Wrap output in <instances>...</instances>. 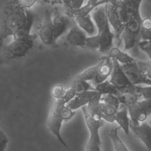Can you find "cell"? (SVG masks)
Masks as SVG:
<instances>
[{
  "mask_svg": "<svg viewBox=\"0 0 151 151\" xmlns=\"http://www.w3.org/2000/svg\"><path fill=\"white\" fill-rule=\"evenodd\" d=\"M32 12L25 8L19 0H11L5 6L0 22V46L3 41L15 34L32 25Z\"/></svg>",
  "mask_w": 151,
  "mask_h": 151,
  "instance_id": "1",
  "label": "cell"
},
{
  "mask_svg": "<svg viewBox=\"0 0 151 151\" xmlns=\"http://www.w3.org/2000/svg\"><path fill=\"white\" fill-rule=\"evenodd\" d=\"M76 95L75 91L70 87L65 91L61 98L55 99L50 109L47 120V126L50 132L65 147L67 145L61 134V129L63 122L69 120L76 113L75 111L66 106Z\"/></svg>",
  "mask_w": 151,
  "mask_h": 151,
  "instance_id": "2",
  "label": "cell"
},
{
  "mask_svg": "<svg viewBox=\"0 0 151 151\" xmlns=\"http://www.w3.org/2000/svg\"><path fill=\"white\" fill-rule=\"evenodd\" d=\"M31 27L18 32L12 35V40L8 43H3L0 47L2 49L4 57L7 60L20 58L25 57L32 48L35 36L31 34Z\"/></svg>",
  "mask_w": 151,
  "mask_h": 151,
  "instance_id": "3",
  "label": "cell"
},
{
  "mask_svg": "<svg viewBox=\"0 0 151 151\" xmlns=\"http://www.w3.org/2000/svg\"><path fill=\"white\" fill-rule=\"evenodd\" d=\"M92 18L95 24L101 52H107L112 48L114 34L111 32L109 22L105 4L96 7L92 13Z\"/></svg>",
  "mask_w": 151,
  "mask_h": 151,
  "instance_id": "4",
  "label": "cell"
},
{
  "mask_svg": "<svg viewBox=\"0 0 151 151\" xmlns=\"http://www.w3.org/2000/svg\"><path fill=\"white\" fill-rule=\"evenodd\" d=\"M82 113L87 127L89 132V137L85 146L84 151H101V141L99 129L104 125V120L96 121L88 114L86 106L81 107Z\"/></svg>",
  "mask_w": 151,
  "mask_h": 151,
  "instance_id": "5",
  "label": "cell"
},
{
  "mask_svg": "<svg viewBox=\"0 0 151 151\" xmlns=\"http://www.w3.org/2000/svg\"><path fill=\"white\" fill-rule=\"evenodd\" d=\"M112 61L113 70L110 76L109 81L120 93H130L140 96L138 92V86L133 85L124 73L121 64L114 58H112Z\"/></svg>",
  "mask_w": 151,
  "mask_h": 151,
  "instance_id": "6",
  "label": "cell"
},
{
  "mask_svg": "<svg viewBox=\"0 0 151 151\" xmlns=\"http://www.w3.org/2000/svg\"><path fill=\"white\" fill-rule=\"evenodd\" d=\"M126 107L128 109L130 123L137 124L146 121L151 115V98L138 100L134 104Z\"/></svg>",
  "mask_w": 151,
  "mask_h": 151,
  "instance_id": "7",
  "label": "cell"
},
{
  "mask_svg": "<svg viewBox=\"0 0 151 151\" xmlns=\"http://www.w3.org/2000/svg\"><path fill=\"white\" fill-rule=\"evenodd\" d=\"M136 61L137 60L130 63L121 64L124 73L133 85L139 86L140 84H145L151 86V80L140 70L137 64Z\"/></svg>",
  "mask_w": 151,
  "mask_h": 151,
  "instance_id": "8",
  "label": "cell"
},
{
  "mask_svg": "<svg viewBox=\"0 0 151 151\" xmlns=\"http://www.w3.org/2000/svg\"><path fill=\"white\" fill-rule=\"evenodd\" d=\"M105 6L109 22L114 31L116 37L119 38L124 30L125 24L120 19L117 6V0H109L105 4Z\"/></svg>",
  "mask_w": 151,
  "mask_h": 151,
  "instance_id": "9",
  "label": "cell"
},
{
  "mask_svg": "<svg viewBox=\"0 0 151 151\" xmlns=\"http://www.w3.org/2000/svg\"><path fill=\"white\" fill-rule=\"evenodd\" d=\"M39 36L41 42L46 45H51L55 42L54 40L52 12L48 9L45 11L44 18L40 29Z\"/></svg>",
  "mask_w": 151,
  "mask_h": 151,
  "instance_id": "10",
  "label": "cell"
},
{
  "mask_svg": "<svg viewBox=\"0 0 151 151\" xmlns=\"http://www.w3.org/2000/svg\"><path fill=\"white\" fill-rule=\"evenodd\" d=\"M130 129L147 150H151V124L146 121L137 124L130 123Z\"/></svg>",
  "mask_w": 151,
  "mask_h": 151,
  "instance_id": "11",
  "label": "cell"
},
{
  "mask_svg": "<svg viewBox=\"0 0 151 151\" xmlns=\"http://www.w3.org/2000/svg\"><path fill=\"white\" fill-rule=\"evenodd\" d=\"M52 22L54 31V41L60 38L67 31L70 24L68 17L62 15L57 8H55L52 13Z\"/></svg>",
  "mask_w": 151,
  "mask_h": 151,
  "instance_id": "12",
  "label": "cell"
},
{
  "mask_svg": "<svg viewBox=\"0 0 151 151\" xmlns=\"http://www.w3.org/2000/svg\"><path fill=\"white\" fill-rule=\"evenodd\" d=\"M101 63L98 69L97 74L95 78L90 81V83L93 86L101 83L110 77L113 70V61L112 58L107 55L103 56L100 59Z\"/></svg>",
  "mask_w": 151,
  "mask_h": 151,
  "instance_id": "13",
  "label": "cell"
},
{
  "mask_svg": "<svg viewBox=\"0 0 151 151\" xmlns=\"http://www.w3.org/2000/svg\"><path fill=\"white\" fill-rule=\"evenodd\" d=\"M97 93H98L95 90H91L77 94L75 97L66 104V106L71 110L75 111L79 108L87 106L90 101Z\"/></svg>",
  "mask_w": 151,
  "mask_h": 151,
  "instance_id": "14",
  "label": "cell"
},
{
  "mask_svg": "<svg viewBox=\"0 0 151 151\" xmlns=\"http://www.w3.org/2000/svg\"><path fill=\"white\" fill-rule=\"evenodd\" d=\"M86 35L79 27L74 26L68 31L66 39L68 42L74 47H84L86 45Z\"/></svg>",
  "mask_w": 151,
  "mask_h": 151,
  "instance_id": "15",
  "label": "cell"
},
{
  "mask_svg": "<svg viewBox=\"0 0 151 151\" xmlns=\"http://www.w3.org/2000/svg\"><path fill=\"white\" fill-rule=\"evenodd\" d=\"M115 122H116L124 133L128 135L130 131V119L126 106H123L117 110L115 115Z\"/></svg>",
  "mask_w": 151,
  "mask_h": 151,
  "instance_id": "16",
  "label": "cell"
},
{
  "mask_svg": "<svg viewBox=\"0 0 151 151\" xmlns=\"http://www.w3.org/2000/svg\"><path fill=\"white\" fill-rule=\"evenodd\" d=\"M74 18L77 26L83 31L90 36L95 35L96 27L90 14L83 17H76Z\"/></svg>",
  "mask_w": 151,
  "mask_h": 151,
  "instance_id": "17",
  "label": "cell"
},
{
  "mask_svg": "<svg viewBox=\"0 0 151 151\" xmlns=\"http://www.w3.org/2000/svg\"><path fill=\"white\" fill-rule=\"evenodd\" d=\"M101 96L98 93L86 106L88 114L96 121L102 120V115L100 110Z\"/></svg>",
  "mask_w": 151,
  "mask_h": 151,
  "instance_id": "18",
  "label": "cell"
},
{
  "mask_svg": "<svg viewBox=\"0 0 151 151\" xmlns=\"http://www.w3.org/2000/svg\"><path fill=\"white\" fill-rule=\"evenodd\" d=\"M106 4L103 1H99L97 4H87L85 5L81 6L80 8L76 9H67L65 14L67 16L72 18L76 17H83L90 14L96 7L99 5Z\"/></svg>",
  "mask_w": 151,
  "mask_h": 151,
  "instance_id": "19",
  "label": "cell"
},
{
  "mask_svg": "<svg viewBox=\"0 0 151 151\" xmlns=\"http://www.w3.org/2000/svg\"><path fill=\"white\" fill-rule=\"evenodd\" d=\"M142 21V18L140 14V11H135L126 22L124 29L140 36Z\"/></svg>",
  "mask_w": 151,
  "mask_h": 151,
  "instance_id": "20",
  "label": "cell"
},
{
  "mask_svg": "<svg viewBox=\"0 0 151 151\" xmlns=\"http://www.w3.org/2000/svg\"><path fill=\"white\" fill-rule=\"evenodd\" d=\"M107 56L111 58L116 59L119 63H122V64L130 63L136 60L125 52V51L120 50L118 47H112L109 50Z\"/></svg>",
  "mask_w": 151,
  "mask_h": 151,
  "instance_id": "21",
  "label": "cell"
},
{
  "mask_svg": "<svg viewBox=\"0 0 151 151\" xmlns=\"http://www.w3.org/2000/svg\"><path fill=\"white\" fill-rule=\"evenodd\" d=\"M120 127L112 128L109 133V136L111 139L114 151H129L125 144L123 142L118 134Z\"/></svg>",
  "mask_w": 151,
  "mask_h": 151,
  "instance_id": "22",
  "label": "cell"
},
{
  "mask_svg": "<svg viewBox=\"0 0 151 151\" xmlns=\"http://www.w3.org/2000/svg\"><path fill=\"white\" fill-rule=\"evenodd\" d=\"M94 89L101 95L113 94L118 96L120 94L116 88L109 81V80H107L94 86Z\"/></svg>",
  "mask_w": 151,
  "mask_h": 151,
  "instance_id": "23",
  "label": "cell"
},
{
  "mask_svg": "<svg viewBox=\"0 0 151 151\" xmlns=\"http://www.w3.org/2000/svg\"><path fill=\"white\" fill-rule=\"evenodd\" d=\"M100 110L103 120L109 123L115 122V115L117 111V109L100 101Z\"/></svg>",
  "mask_w": 151,
  "mask_h": 151,
  "instance_id": "24",
  "label": "cell"
},
{
  "mask_svg": "<svg viewBox=\"0 0 151 151\" xmlns=\"http://www.w3.org/2000/svg\"><path fill=\"white\" fill-rule=\"evenodd\" d=\"M121 35L124 42V51L133 48L137 42L138 35L125 29H124Z\"/></svg>",
  "mask_w": 151,
  "mask_h": 151,
  "instance_id": "25",
  "label": "cell"
},
{
  "mask_svg": "<svg viewBox=\"0 0 151 151\" xmlns=\"http://www.w3.org/2000/svg\"><path fill=\"white\" fill-rule=\"evenodd\" d=\"M100 63H101V61L100 60H99L97 64L87 68L86 70H85L84 71H83V72L78 74L75 78L77 79H79V80L86 81H92L95 78L97 74Z\"/></svg>",
  "mask_w": 151,
  "mask_h": 151,
  "instance_id": "26",
  "label": "cell"
},
{
  "mask_svg": "<svg viewBox=\"0 0 151 151\" xmlns=\"http://www.w3.org/2000/svg\"><path fill=\"white\" fill-rule=\"evenodd\" d=\"M70 87L75 91L76 94L86 91L94 90L90 82L81 80L76 78L72 81Z\"/></svg>",
  "mask_w": 151,
  "mask_h": 151,
  "instance_id": "27",
  "label": "cell"
},
{
  "mask_svg": "<svg viewBox=\"0 0 151 151\" xmlns=\"http://www.w3.org/2000/svg\"><path fill=\"white\" fill-rule=\"evenodd\" d=\"M119 101L121 105L129 106L136 103L141 96L139 94L130 93H120L118 96Z\"/></svg>",
  "mask_w": 151,
  "mask_h": 151,
  "instance_id": "28",
  "label": "cell"
},
{
  "mask_svg": "<svg viewBox=\"0 0 151 151\" xmlns=\"http://www.w3.org/2000/svg\"><path fill=\"white\" fill-rule=\"evenodd\" d=\"M140 37L143 40H147L151 42V18H146L142 19Z\"/></svg>",
  "mask_w": 151,
  "mask_h": 151,
  "instance_id": "29",
  "label": "cell"
},
{
  "mask_svg": "<svg viewBox=\"0 0 151 151\" xmlns=\"http://www.w3.org/2000/svg\"><path fill=\"white\" fill-rule=\"evenodd\" d=\"M100 101L109 106H110L118 110L121 106L117 96L113 94H104L101 95Z\"/></svg>",
  "mask_w": 151,
  "mask_h": 151,
  "instance_id": "30",
  "label": "cell"
},
{
  "mask_svg": "<svg viewBox=\"0 0 151 151\" xmlns=\"http://www.w3.org/2000/svg\"><path fill=\"white\" fill-rule=\"evenodd\" d=\"M85 46L92 49L99 48V47H100L99 40L96 34L86 38Z\"/></svg>",
  "mask_w": 151,
  "mask_h": 151,
  "instance_id": "31",
  "label": "cell"
},
{
  "mask_svg": "<svg viewBox=\"0 0 151 151\" xmlns=\"http://www.w3.org/2000/svg\"><path fill=\"white\" fill-rule=\"evenodd\" d=\"M136 63L140 70L150 80H151V64L139 60H137Z\"/></svg>",
  "mask_w": 151,
  "mask_h": 151,
  "instance_id": "32",
  "label": "cell"
},
{
  "mask_svg": "<svg viewBox=\"0 0 151 151\" xmlns=\"http://www.w3.org/2000/svg\"><path fill=\"white\" fill-rule=\"evenodd\" d=\"M65 90L64 87L61 85H55L54 86L51 91V93L52 96L55 99H58L61 98L65 93Z\"/></svg>",
  "mask_w": 151,
  "mask_h": 151,
  "instance_id": "33",
  "label": "cell"
},
{
  "mask_svg": "<svg viewBox=\"0 0 151 151\" xmlns=\"http://www.w3.org/2000/svg\"><path fill=\"white\" fill-rule=\"evenodd\" d=\"M139 46L151 60V42L147 40H142L139 42Z\"/></svg>",
  "mask_w": 151,
  "mask_h": 151,
  "instance_id": "34",
  "label": "cell"
},
{
  "mask_svg": "<svg viewBox=\"0 0 151 151\" xmlns=\"http://www.w3.org/2000/svg\"><path fill=\"white\" fill-rule=\"evenodd\" d=\"M138 92L143 99H147L151 98V86H147L145 87L138 86Z\"/></svg>",
  "mask_w": 151,
  "mask_h": 151,
  "instance_id": "35",
  "label": "cell"
},
{
  "mask_svg": "<svg viewBox=\"0 0 151 151\" xmlns=\"http://www.w3.org/2000/svg\"><path fill=\"white\" fill-rule=\"evenodd\" d=\"M8 141V137L0 127V151H5Z\"/></svg>",
  "mask_w": 151,
  "mask_h": 151,
  "instance_id": "36",
  "label": "cell"
},
{
  "mask_svg": "<svg viewBox=\"0 0 151 151\" xmlns=\"http://www.w3.org/2000/svg\"><path fill=\"white\" fill-rule=\"evenodd\" d=\"M84 0H71L70 3V6L67 9H76L80 8L83 6Z\"/></svg>",
  "mask_w": 151,
  "mask_h": 151,
  "instance_id": "37",
  "label": "cell"
},
{
  "mask_svg": "<svg viewBox=\"0 0 151 151\" xmlns=\"http://www.w3.org/2000/svg\"><path fill=\"white\" fill-rule=\"evenodd\" d=\"M133 6H134L136 10H139L140 5L142 1V0H130Z\"/></svg>",
  "mask_w": 151,
  "mask_h": 151,
  "instance_id": "38",
  "label": "cell"
},
{
  "mask_svg": "<svg viewBox=\"0 0 151 151\" xmlns=\"http://www.w3.org/2000/svg\"><path fill=\"white\" fill-rule=\"evenodd\" d=\"M47 2L52 5L63 4V0H47Z\"/></svg>",
  "mask_w": 151,
  "mask_h": 151,
  "instance_id": "39",
  "label": "cell"
},
{
  "mask_svg": "<svg viewBox=\"0 0 151 151\" xmlns=\"http://www.w3.org/2000/svg\"><path fill=\"white\" fill-rule=\"evenodd\" d=\"M71 0H63V4H64V6L68 8L70 6V3Z\"/></svg>",
  "mask_w": 151,
  "mask_h": 151,
  "instance_id": "40",
  "label": "cell"
},
{
  "mask_svg": "<svg viewBox=\"0 0 151 151\" xmlns=\"http://www.w3.org/2000/svg\"><path fill=\"white\" fill-rule=\"evenodd\" d=\"M99 1H99V0H88L87 4H97Z\"/></svg>",
  "mask_w": 151,
  "mask_h": 151,
  "instance_id": "41",
  "label": "cell"
},
{
  "mask_svg": "<svg viewBox=\"0 0 151 151\" xmlns=\"http://www.w3.org/2000/svg\"><path fill=\"white\" fill-rule=\"evenodd\" d=\"M99 1H103V2H105V3H107L108 1H109V0H99Z\"/></svg>",
  "mask_w": 151,
  "mask_h": 151,
  "instance_id": "42",
  "label": "cell"
}]
</instances>
